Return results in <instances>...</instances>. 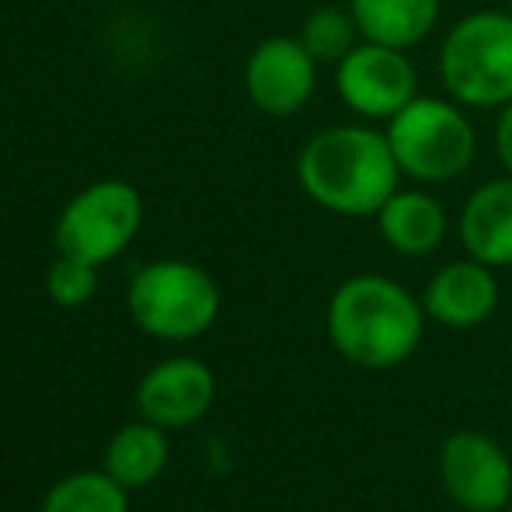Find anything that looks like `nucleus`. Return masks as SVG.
<instances>
[{"label":"nucleus","mask_w":512,"mask_h":512,"mask_svg":"<svg viewBox=\"0 0 512 512\" xmlns=\"http://www.w3.org/2000/svg\"><path fill=\"white\" fill-rule=\"evenodd\" d=\"M300 189L314 206L363 220L401 189V168L384 129L370 122H338L304 143L297 157Z\"/></svg>","instance_id":"nucleus-1"},{"label":"nucleus","mask_w":512,"mask_h":512,"mask_svg":"<svg viewBox=\"0 0 512 512\" xmlns=\"http://www.w3.org/2000/svg\"><path fill=\"white\" fill-rule=\"evenodd\" d=\"M328 338L359 370H394L425 338V307L391 276H352L328 300Z\"/></svg>","instance_id":"nucleus-2"},{"label":"nucleus","mask_w":512,"mask_h":512,"mask_svg":"<svg viewBox=\"0 0 512 512\" xmlns=\"http://www.w3.org/2000/svg\"><path fill=\"white\" fill-rule=\"evenodd\" d=\"M401 175L418 185H446L467 175L478 157V129L450 95H418L384 122Z\"/></svg>","instance_id":"nucleus-3"},{"label":"nucleus","mask_w":512,"mask_h":512,"mask_svg":"<svg viewBox=\"0 0 512 512\" xmlns=\"http://www.w3.org/2000/svg\"><path fill=\"white\" fill-rule=\"evenodd\" d=\"M439 81L464 108H495L512 102V11H471L439 42Z\"/></svg>","instance_id":"nucleus-4"},{"label":"nucleus","mask_w":512,"mask_h":512,"mask_svg":"<svg viewBox=\"0 0 512 512\" xmlns=\"http://www.w3.org/2000/svg\"><path fill=\"white\" fill-rule=\"evenodd\" d=\"M129 314L161 342H192L220 317V286L196 262H150L129 286Z\"/></svg>","instance_id":"nucleus-5"},{"label":"nucleus","mask_w":512,"mask_h":512,"mask_svg":"<svg viewBox=\"0 0 512 512\" xmlns=\"http://www.w3.org/2000/svg\"><path fill=\"white\" fill-rule=\"evenodd\" d=\"M143 223V199L129 182H95L77 192L56 223L60 255L105 265L129 248Z\"/></svg>","instance_id":"nucleus-6"},{"label":"nucleus","mask_w":512,"mask_h":512,"mask_svg":"<svg viewBox=\"0 0 512 512\" xmlns=\"http://www.w3.org/2000/svg\"><path fill=\"white\" fill-rule=\"evenodd\" d=\"M335 91L356 119L391 122L411 98H418V70L408 60V49L363 39L335 67Z\"/></svg>","instance_id":"nucleus-7"},{"label":"nucleus","mask_w":512,"mask_h":512,"mask_svg":"<svg viewBox=\"0 0 512 512\" xmlns=\"http://www.w3.org/2000/svg\"><path fill=\"white\" fill-rule=\"evenodd\" d=\"M439 481L460 512H502L512 502L509 453L478 429H457L443 439Z\"/></svg>","instance_id":"nucleus-8"},{"label":"nucleus","mask_w":512,"mask_h":512,"mask_svg":"<svg viewBox=\"0 0 512 512\" xmlns=\"http://www.w3.org/2000/svg\"><path fill=\"white\" fill-rule=\"evenodd\" d=\"M244 91L258 112L290 119L304 112L317 91V60L300 39L272 35L251 49L244 63Z\"/></svg>","instance_id":"nucleus-9"},{"label":"nucleus","mask_w":512,"mask_h":512,"mask_svg":"<svg viewBox=\"0 0 512 512\" xmlns=\"http://www.w3.org/2000/svg\"><path fill=\"white\" fill-rule=\"evenodd\" d=\"M216 401V377L203 359L175 356L147 370L136 387V405L161 429H185L199 422Z\"/></svg>","instance_id":"nucleus-10"},{"label":"nucleus","mask_w":512,"mask_h":512,"mask_svg":"<svg viewBox=\"0 0 512 512\" xmlns=\"http://www.w3.org/2000/svg\"><path fill=\"white\" fill-rule=\"evenodd\" d=\"M425 317L450 331H471L485 324L499 307V279L495 269L478 258H457L432 272L422 293Z\"/></svg>","instance_id":"nucleus-11"},{"label":"nucleus","mask_w":512,"mask_h":512,"mask_svg":"<svg viewBox=\"0 0 512 512\" xmlns=\"http://www.w3.org/2000/svg\"><path fill=\"white\" fill-rule=\"evenodd\" d=\"M460 244L471 258L509 269L512 265V175L492 178L467 196L457 220Z\"/></svg>","instance_id":"nucleus-12"},{"label":"nucleus","mask_w":512,"mask_h":512,"mask_svg":"<svg viewBox=\"0 0 512 512\" xmlns=\"http://www.w3.org/2000/svg\"><path fill=\"white\" fill-rule=\"evenodd\" d=\"M377 230L391 251L405 258H425L443 248L450 234L446 206L425 189H398L377 213Z\"/></svg>","instance_id":"nucleus-13"},{"label":"nucleus","mask_w":512,"mask_h":512,"mask_svg":"<svg viewBox=\"0 0 512 512\" xmlns=\"http://www.w3.org/2000/svg\"><path fill=\"white\" fill-rule=\"evenodd\" d=\"M349 11L366 42L415 49L436 32L443 0H349Z\"/></svg>","instance_id":"nucleus-14"},{"label":"nucleus","mask_w":512,"mask_h":512,"mask_svg":"<svg viewBox=\"0 0 512 512\" xmlns=\"http://www.w3.org/2000/svg\"><path fill=\"white\" fill-rule=\"evenodd\" d=\"M168 436L161 425L154 422H133L122 425L112 436L105 450V471L119 481L122 488L136 492V488L154 485L168 467Z\"/></svg>","instance_id":"nucleus-15"},{"label":"nucleus","mask_w":512,"mask_h":512,"mask_svg":"<svg viewBox=\"0 0 512 512\" xmlns=\"http://www.w3.org/2000/svg\"><path fill=\"white\" fill-rule=\"evenodd\" d=\"M42 512H129V488H122L108 471L70 474L49 488Z\"/></svg>","instance_id":"nucleus-16"},{"label":"nucleus","mask_w":512,"mask_h":512,"mask_svg":"<svg viewBox=\"0 0 512 512\" xmlns=\"http://www.w3.org/2000/svg\"><path fill=\"white\" fill-rule=\"evenodd\" d=\"M297 39L304 42V49L317 60V67L321 63L338 67L363 42V35H359V25L349 7L345 11L342 7H317V11H310L304 18V28H300Z\"/></svg>","instance_id":"nucleus-17"},{"label":"nucleus","mask_w":512,"mask_h":512,"mask_svg":"<svg viewBox=\"0 0 512 512\" xmlns=\"http://www.w3.org/2000/svg\"><path fill=\"white\" fill-rule=\"evenodd\" d=\"M46 290H49V297H53V304L84 307L98 293V265L60 255L46 276Z\"/></svg>","instance_id":"nucleus-18"},{"label":"nucleus","mask_w":512,"mask_h":512,"mask_svg":"<svg viewBox=\"0 0 512 512\" xmlns=\"http://www.w3.org/2000/svg\"><path fill=\"white\" fill-rule=\"evenodd\" d=\"M492 143H495V157H499L502 171H506V175H512V102L499 108V119H495Z\"/></svg>","instance_id":"nucleus-19"},{"label":"nucleus","mask_w":512,"mask_h":512,"mask_svg":"<svg viewBox=\"0 0 512 512\" xmlns=\"http://www.w3.org/2000/svg\"><path fill=\"white\" fill-rule=\"evenodd\" d=\"M502 512H512V502H509V506H506V509H502Z\"/></svg>","instance_id":"nucleus-20"},{"label":"nucleus","mask_w":512,"mask_h":512,"mask_svg":"<svg viewBox=\"0 0 512 512\" xmlns=\"http://www.w3.org/2000/svg\"><path fill=\"white\" fill-rule=\"evenodd\" d=\"M506 4H509V11H512V0H506Z\"/></svg>","instance_id":"nucleus-21"}]
</instances>
